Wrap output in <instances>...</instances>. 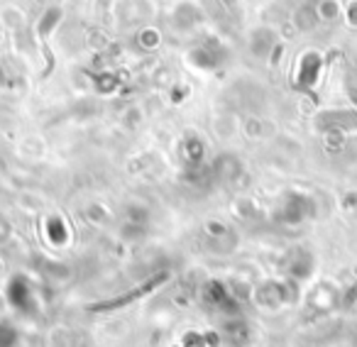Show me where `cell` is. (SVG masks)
<instances>
[{"label": "cell", "instance_id": "cell-7", "mask_svg": "<svg viewBox=\"0 0 357 347\" xmlns=\"http://www.w3.org/2000/svg\"><path fill=\"white\" fill-rule=\"evenodd\" d=\"M137 42L144 47V49H154V47L159 45V35L154 30H142V32H139V37H137Z\"/></svg>", "mask_w": 357, "mask_h": 347}, {"label": "cell", "instance_id": "cell-8", "mask_svg": "<svg viewBox=\"0 0 357 347\" xmlns=\"http://www.w3.org/2000/svg\"><path fill=\"white\" fill-rule=\"evenodd\" d=\"M8 238H10V223H8V218L0 215V242H6Z\"/></svg>", "mask_w": 357, "mask_h": 347}, {"label": "cell", "instance_id": "cell-6", "mask_svg": "<svg viewBox=\"0 0 357 347\" xmlns=\"http://www.w3.org/2000/svg\"><path fill=\"white\" fill-rule=\"evenodd\" d=\"M50 347H71V332H69V327H52V332H50Z\"/></svg>", "mask_w": 357, "mask_h": 347}, {"label": "cell", "instance_id": "cell-1", "mask_svg": "<svg viewBox=\"0 0 357 347\" xmlns=\"http://www.w3.org/2000/svg\"><path fill=\"white\" fill-rule=\"evenodd\" d=\"M199 17H201L199 6L191 3V0H181V3L174 6L172 20H174V27H176V30H181V32L194 30V27L199 25Z\"/></svg>", "mask_w": 357, "mask_h": 347}, {"label": "cell", "instance_id": "cell-4", "mask_svg": "<svg viewBox=\"0 0 357 347\" xmlns=\"http://www.w3.org/2000/svg\"><path fill=\"white\" fill-rule=\"evenodd\" d=\"M61 17H64V13H61V8H56V6L50 8V10H45V15L40 17V35H50V32L61 22Z\"/></svg>", "mask_w": 357, "mask_h": 347}, {"label": "cell", "instance_id": "cell-3", "mask_svg": "<svg viewBox=\"0 0 357 347\" xmlns=\"http://www.w3.org/2000/svg\"><path fill=\"white\" fill-rule=\"evenodd\" d=\"M316 17L321 22H335L340 17V3L337 0H321L316 6Z\"/></svg>", "mask_w": 357, "mask_h": 347}, {"label": "cell", "instance_id": "cell-5", "mask_svg": "<svg viewBox=\"0 0 357 347\" xmlns=\"http://www.w3.org/2000/svg\"><path fill=\"white\" fill-rule=\"evenodd\" d=\"M3 22H6L8 30H20V27H25V13L15 6L6 8V10H3Z\"/></svg>", "mask_w": 357, "mask_h": 347}, {"label": "cell", "instance_id": "cell-2", "mask_svg": "<svg viewBox=\"0 0 357 347\" xmlns=\"http://www.w3.org/2000/svg\"><path fill=\"white\" fill-rule=\"evenodd\" d=\"M277 47V35H274L269 27H257V30L250 35V52L259 59L269 56Z\"/></svg>", "mask_w": 357, "mask_h": 347}, {"label": "cell", "instance_id": "cell-9", "mask_svg": "<svg viewBox=\"0 0 357 347\" xmlns=\"http://www.w3.org/2000/svg\"><path fill=\"white\" fill-rule=\"evenodd\" d=\"M347 22H350V25H357V3H352V6L347 8Z\"/></svg>", "mask_w": 357, "mask_h": 347}]
</instances>
